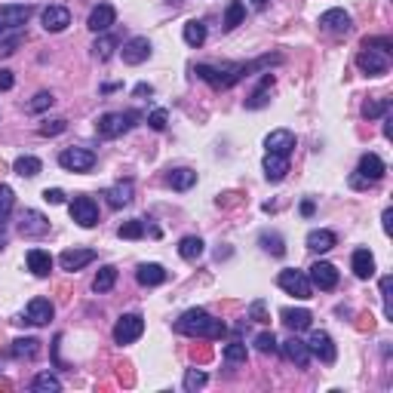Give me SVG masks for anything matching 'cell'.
<instances>
[{
    "label": "cell",
    "mask_w": 393,
    "mask_h": 393,
    "mask_svg": "<svg viewBox=\"0 0 393 393\" xmlns=\"http://www.w3.org/2000/svg\"><path fill=\"white\" fill-rule=\"evenodd\" d=\"M283 62V55H261V59H255V62H234V65H197L194 68V74L200 77V80H206L209 87H216V89H231L234 83H240L243 77H249L252 71H261V68H270V65H280Z\"/></svg>",
    "instance_id": "1"
},
{
    "label": "cell",
    "mask_w": 393,
    "mask_h": 393,
    "mask_svg": "<svg viewBox=\"0 0 393 393\" xmlns=\"http://www.w3.org/2000/svg\"><path fill=\"white\" fill-rule=\"evenodd\" d=\"M175 332L178 335H188V338H206V341H218L227 335V326L216 320L209 311H203V307H191V311H184L182 317L175 320Z\"/></svg>",
    "instance_id": "2"
},
{
    "label": "cell",
    "mask_w": 393,
    "mask_h": 393,
    "mask_svg": "<svg viewBox=\"0 0 393 393\" xmlns=\"http://www.w3.org/2000/svg\"><path fill=\"white\" fill-rule=\"evenodd\" d=\"M139 120H141L139 111H108L96 120V132L102 135V139H117V135L130 132Z\"/></svg>",
    "instance_id": "3"
},
{
    "label": "cell",
    "mask_w": 393,
    "mask_h": 393,
    "mask_svg": "<svg viewBox=\"0 0 393 393\" xmlns=\"http://www.w3.org/2000/svg\"><path fill=\"white\" fill-rule=\"evenodd\" d=\"M387 173V166H384V160L378 154H363L360 157V166H356V173L350 175V188H372V184H378Z\"/></svg>",
    "instance_id": "4"
},
{
    "label": "cell",
    "mask_w": 393,
    "mask_h": 393,
    "mask_svg": "<svg viewBox=\"0 0 393 393\" xmlns=\"http://www.w3.org/2000/svg\"><path fill=\"white\" fill-rule=\"evenodd\" d=\"M145 332V317L141 313H123V317L114 323V344L126 347V344H135Z\"/></svg>",
    "instance_id": "5"
},
{
    "label": "cell",
    "mask_w": 393,
    "mask_h": 393,
    "mask_svg": "<svg viewBox=\"0 0 393 393\" xmlns=\"http://www.w3.org/2000/svg\"><path fill=\"white\" fill-rule=\"evenodd\" d=\"M34 6L31 3H6L0 6V37L10 31H16V28H25V22L31 19Z\"/></svg>",
    "instance_id": "6"
},
{
    "label": "cell",
    "mask_w": 393,
    "mask_h": 393,
    "mask_svg": "<svg viewBox=\"0 0 393 393\" xmlns=\"http://www.w3.org/2000/svg\"><path fill=\"white\" fill-rule=\"evenodd\" d=\"M277 283H280V289H283V292H289V295L302 298V302L313 295V286H311V280H307V274H302V270H295V268L280 270Z\"/></svg>",
    "instance_id": "7"
},
{
    "label": "cell",
    "mask_w": 393,
    "mask_h": 393,
    "mask_svg": "<svg viewBox=\"0 0 393 393\" xmlns=\"http://www.w3.org/2000/svg\"><path fill=\"white\" fill-rule=\"evenodd\" d=\"M59 166L68 169V173H92L96 154L87 151V148H65V151L59 154Z\"/></svg>",
    "instance_id": "8"
},
{
    "label": "cell",
    "mask_w": 393,
    "mask_h": 393,
    "mask_svg": "<svg viewBox=\"0 0 393 393\" xmlns=\"http://www.w3.org/2000/svg\"><path fill=\"white\" fill-rule=\"evenodd\" d=\"M356 68L366 77H384L390 71V55L378 53V49H363V53L356 55Z\"/></svg>",
    "instance_id": "9"
},
{
    "label": "cell",
    "mask_w": 393,
    "mask_h": 393,
    "mask_svg": "<svg viewBox=\"0 0 393 393\" xmlns=\"http://www.w3.org/2000/svg\"><path fill=\"white\" fill-rule=\"evenodd\" d=\"M71 221H77L80 227H96L98 225V206L92 197H74L68 206Z\"/></svg>",
    "instance_id": "10"
},
{
    "label": "cell",
    "mask_w": 393,
    "mask_h": 393,
    "mask_svg": "<svg viewBox=\"0 0 393 393\" xmlns=\"http://www.w3.org/2000/svg\"><path fill=\"white\" fill-rule=\"evenodd\" d=\"M307 350H311V356H317L320 363H335V356H338V347H335V341L329 338V332L323 329H317V332H311V338H307Z\"/></svg>",
    "instance_id": "11"
},
{
    "label": "cell",
    "mask_w": 393,
    "mask_h": 393,
    "mask_svg": "<svg viewBox=\"0 0 393 393\" xmlns=\"http://www.w3.org/2000/svg\"><path fill=\"white\" fill-rule=\"evenodd\" d=\"M307 280H311V286H317L320 292H332L335 286H338V270H335V264H329V261H317V264H311V270H307Z\"/></svg>",
    "instance_id": "12"
},
{
    "label": "cell",
    "mask_w": 393,
    "mask_h": 393,
    "mask_svg": "<svg viewBox=\"0 0 393 393\" xmlns=\"http://www.w3.org/2000/svg\"><path fill=\"white\" fill-rule=\"evenodd\" d=\"M280 353H283L289 363H295V369H307V363H311V350H307V341L298 338V332L292 335V338L283 341V344H280Z\"/></svg>",
    "instance_id": "13"
},
{
    "label": "cell",
    "mask_w": 393,
    "mask_h": 393,
    "mask_svg": "<svg viewBox=\"0 0 393 393\" xmlns=\"http://www.w3.org/2000/svg\"><path fill=\"white\" fill-rule=\"evenodd\" d=\"M19 234L22 237H44V234H49V218L37 209H25L22 221H19Z\"/></svg>",
    "instance_id": "14"
},
{
    "label": "cell",
    "mask_w": 393,
    "mask_h": 393,
    "mask_svg": "<svg viewBox=\"0 0 393 393\" xmlns=\"http://www.w3.org/2000/svg\"><path fill=\"white\" fill-rule=\"evenodd\" d=\"M92 261H96V249H65L59 255V268L68 270V274H77V270L87 268Z\"/></svg>",
    "instance_id": "15"
},
{
    "label": "cell",
    "mask_w": 393,
    "mask_h": 393,
    "mask_svg": "<svg viewBox=\"0 0 393 393\" xmlns=\"http://www.w3.org/2000/svg\"><path fill=\"white\" fill-rule=\"evenodd\" d=\"M120 53H123L126 65H141V62L151 59V40H148V37H130Z\"/></svg>",
    "instance_id": "16"
},
{
    "label": "cell",
    "mask_w": 393,
    "mask_h": 393,
    "mask_svg": "<svg viewBox=\"0 0 393 393\" xmlns=\"http://www.w3.org/2000/svg\"><path fill=\"white\" fill-rule=\"evenodd\" d=\"M264 148H268V154L289 157L292 151H295V132H289V130H274V132H268V139H264Z\"/></svg>",
    "instance_id": "17"
},
{
    "label": "cell",
    "mask_w": 393,
    "mask_h": 393,
    "mask_svg": "<svg viewBox=\"0 0 393 393\" xmlns=\"http://www.w3.org/2000/svg\"><path fill=\"white\" fill-rule=\"evenodd\" d=\"M53 313H55V307L49 298H31V302H28V311H25V320L31 326H46L49 320H53Z\"/></svg>",
    "instance_id": "18"
},
{
    "label": "cell",
    "mask_w": 393,
    "mask_h": 393,
    "mask_svg": "<svg viewBox=\"0 0 393 393\" xmlns=\"http://www.w3.org/2000/svg\"><path fill=\"white\" fill-rule=\"evenodd\" d=\"M114 19H117V10H114L111 3H98L96 10L89 12L87 25H89V31H96V34H105V31H108V28L114 25Z\"/></svg>",
    "instance_id": "19"
},
{
    "label": "cell",
    "mask_w": 393,
    "mask_h": 393,
    "mask_svg": "<svg viewBox=\"0 0 393 393\" xmlns=\"http://www.w3.org/2000/svg\"><path fill=\"white\" fill-rule=\"evenodd\" d=\"M71 25V10L68 6H46L44 10V28L49 34H59V31H65V28Z\"/></svg>",
    "instance_id": "20"
},
{
    "label": "cell",
    "mask_w": 393,
    "mask_h": 393,
    "mask_svg": "<svg viewBox=\"0 0 393 393\" xmlns=\"http://www.w3.org/2000/svg\"><path fill=\"white\" fill-rule=\"evenodd\" d=\"M320 28L332 34H347L350 31V12L347 10H326L320 16Z\"/></svg>",
    "instance_id": "21"
},
{
    "label": "cell",
    "mask_w": 393,
    "mask_h": 393,
    "mask_svg": "<svg viewBox=\"0 0 393 393\" xmlns=\"http://www.w3.org/2000/svg\"><path fill=\"white\" fill-rule=\"evenodd\" d=\"M166 268L163 264H157V261H148V264H139V270H135V280H139V286H160V283H166Z\"/></svg>",
    "instance_id": "22"
},
{
    "label": "cell",
    "mask_w": 393,
    "mask_h": 393,
    "mask_svg": "<svg viewBox=\"0 0 393 393\" xmlns=\"http://www.w3.org/2000/svg\"><path fill=\"white\" fill-rule=\"evenodd\" d=\"M274 83H277V80H274V74L268 71V74L261 77L259 87L252 89V96L246 98V108H249V111H259V108H264V105L270 102V89H274Z\"/></svg>",
    "instance_id": "23"
},
{
    "label": "cell",
    "mask_w": 393,
    "mask_h": 393,
    "mask_svg": "<svg viewBox=\"0 0 393 393\" xmlns=\"http://www.w3.org/2000/svg\"><path fill=\"white\" fill-rule=\"evenodd\" d=\"M289 175V157H280V154H264V178L268 182H283Z\"/></svg>",
    "instance_id": "24"
},
{
    "label": "cell",
    "mask_w": 393,
    "mask_h": 393,
    "mask_svg": "<svg viewBox=\"0 0 393 393\" xmlns=\"http://www.w3.org/2000/svg\"><path fill=\"white\" fill-rule=\"evenodd\" d=\"M350 268H353L356 280H369V277H375V255L369 249H356L353 259H350Z\"/></svg>",
    "instance_id": "25"
},
{
    "label": "cell",
    "mask_w": 393,
    "mask_h": 393,
    "mask_svg": "<svg viewBox=\"0 0 393 393\" xmlns=\"http://www.w3.org/2000/svg\"><path fill=\"white\" fill-rule=\"evenodd\" d=\"M280 317H283V323L292 329V332H304V329H311L313 323V317H311V311H304V307H283L280 311Z\"/></svg>",
    "instance_id": "26"
},
{
    "label": "cell",
    "mask_w": 393,
    "mask_h": 393,
    "mask_svg": "<svg viewBox=\"0 0 393 393\" xmlns=\"http://www.w3.org/2000/svg\"><path fill=\"white\" fill-rule=\"evenodd\" d=\"M28 270L34 277H49L53 270V255L44 252V249H28Z\"/></svg>",
    "instance_id": "27"
},
{
    "label": "cell",
    "mask_w": 393,
    "mask_h": 393,
    "mask_svg": "<svg viewBox=\"0 0 393 393\" xmlns=\"http://www.w3.org/2000/svg\"><path fill=\"white\" fill-rule=\"evenodd\" d=\"M166 184L173 191H191L197 184V173H194V169H188V166L169 169V173H166Z\"/></svg>",
    "instance_id": "28"
},
{
    "label": "cell",
    "mask_w": 393,
    "mask_h": 393,
    "mask_svg": "<svg viewBox=\"0 0 393 393\" xmlns=\"http://www.w3.org/2000/svg\"><path fill=\"white\" fill-rule=\"evenodd\" d=\"M304 243H307V249H311V252H329V249L338 243V237H335L332 231H326V227H317V231L307 234Z\"/></svg>",
    "instance_id": "29"
},
{
    "label": "cell",
    "mask_w": 393,
    "mask_h": 393,
    "mask_svg": "<svg viewBox=\"0 0 393 393\" xmlns=\"http://www.w3.org/2000/svg\"><path fill=\"white\" fill-rule=\"evenodd\" d=\"M105 197H108V206H111V209H123V206L132 203V182L126 178V182L114 184V188H111Z\"/></svg>",
    "instance_id": "30"
},
{
    "label": "cell",
    "mask_w": 393,
    "mask_h": 393,
    "mask_svg": "<svg viewBox=\"0 0 393 393\" xmlns=\"http://www.w3.org/2000/svg\"><path fill=\"white\" fill-rule=\"evenodd\" d=\"M114 283H117V268H114V264H105L96 274V280H92V289H96L98 295H105V292L114 289Z\"/></svg>",
    "instance_id": "31"
},
{
    "label": "cell",
    "mask_w": 393,
    "mask_h": 393,
    "mask_svg": "<svg viewBox=\"0 0 393 393\" xmlns=\"http://www.w3.org/2000/svg\"><path fill=\"white\" fill-rule=\"evenodd\" d=\"M37 353H40L37 338H16L12 341V356H16V360H34Z\"/></svg>",
    "instance_id": "32"
},
{
    "label": "cell",
    "mask_w": 393,
    "mask_h": 393,
    "mask_svg": "<svg viewBox=\"0 0 393 393\" xmlns=\"http://www.w3.org/2000/svg\"><path fill=\"white\" fill-rule=\"evenodd\" d=\"M117 46H120V37H114V34H102V37L92 44V55H96V59H102V62H108Z\"/></svg>",
    "instance_id": "33"
},
{
    "label": "cell",
    "mask_w": 393,
    "mask_h": 393,
    "mask_svg": "<svg viewBox=\"0 0 393 393\" xmlns=\"http://www.w3.org/2000/svg\"><path fill=\"white\" fill-rule=\"evenodd\" d=\"M243 19H246V3L243 0H231L225 10V31H234L237 25H243Z\"/></svg>",
    "instance_id": "34"
},
{
    "label": "cell",
    "mask_w": 393,
    "mask_h": 393,
    "mask_svg": "<svg viewBox=\"0 0 393 393\" xmlns=\"http://www.w3.org/2000/svg\"><path fill=\"white\" fill-rule=\"evenodd\" d=\"M12 169H16L22 178H34V175H40V169H44V163L37 160V157H31V154H22L16 163H12Z\"/></svg>",
    "instance_id": "35"
},
{
    "label": "cell",
    "mask_w": 393,
    "mask_h": 393,
    "mask_svg": "<svg viewBox=\"0 0 393 393\" xmlns=\"http://www.w3.org/2000/svg\"><path fill=\"white\" fill-rule=\"evenodd\" d=\"M203 246L206 243L200 237H182V243H178V255H182L184 261H197L200 255H203Z\"/></svg>",
    "instance_id": "36"
},
{
    "label": "cell",
    "mask_w": 393,
    "mask_h": 393,
    "mask_svg": "<svg viewBox=\"0 0 393 393\" xmlns=\"http://www.w3.org/2000/svg\"><path fill=\"white\" fill-rule=\"evenodd\" d=\"M184 44L188 46H203L206 44V25L203 22H197V19H191L188 25H184Z\"/></svg>",
    "instance_id": "37"
},
{
    "label": "cell",
    "mask_w": 393,
    "mask_h": 393,
    "mask_svg": "<svg viewBox=\"0 0 393 393\" xmlns=\"http://www.w3.org/2000/svg\"><path fill=\"white\" fill-rule=\"evenodd\" d=\"M259 243H261V249L264 252H270V255H286V243H283V237L280 234H270V231H261L259 234Z\"/></svg>",
    "instance_id": "38"
},
{
    "label": "cell",
    "mask_w": 393,
    "mask_h": 393,
    "mask_svg": "<svg viewBox=\"0 0 393 393\" xmlns=\"http://www.w3.org/2000/svg\"><path fill=\"white\" fill-rule=\"evenodd\" d=\"M31 390L34 393H59L62 390V381L55 375H49V372H40V375L31 381Z\"/></svg>",
    "instance_id": "39"
},
{
    "label": "cell",
    "mask_w": 393,
    "mask_h": 393,
    "mask_svg": "<svg viewBox=\"0 0 393 393\" xmlns=\"http://www.w3.org/2000/svg\"><path fill=\"white\" fill-rule=\"evenodd\" d=\"M145 231H148L145 221H141V218H132V221H123V225L117 227V237H120V240H141V237H145Z\"/></svg>",
    "instance_id": "40"
},
{
    "label": "cell",
    "mask_w": 393,
    "mask_h": 393,
    "mask_svg": "<svg viewBox=\"0 0 393 393\" xmlns=\"http://www.w3.org/2000/svg\"><path fill=\"white\" fill-rule=\"evenodd\" d=\"M22 40H25V28H16V31L3 34V37H0V55H12L22 46Z\"/></svg>",
    "instance_id": "41"
},
{
    "label": "cell",
    "mask_w": 393,
    "mask_h": 393,
    "mask_svg": "<svg viewBox=\"0 0 393 393\" xmlns=\"http://www.w3.org/2000/svg\"><path fill=\"white\" fill-rule=\"evenodd\" d=\"M390 108H393L390 98H375V102H366V105H363V117H366V120L384 117V114H390Z\"/></svg>",
    "instance_id": "42"
},
{
    "label": "cell",
    "mask_w": 393,
    "mask_h": 393,
    "mask_svg": "<svg viewBox=\"0 0 393 393\" xmlns=\"http://www.w3.org/2000/svg\"><path fill=\"white\" fill-rule=\"evenodd\" d=\"M12 206H16V194H12V188L10 184H0V225H6Z\"/></svg>",
    "instance_id": "43"
},
{
    "label": "cell",
    "mask_w": 393,
    "mask_h": 393,
    "mask_svg": "<svg viewBox=\"0 0 393 393\" xmlns=\"http://www.w3.org/2000/svg\"><path fill=\"white\" fill-rule=\"evenodd\" d=\"M206 381H209V375H206L203 369H188V372H184V390H188V393L206 387Z\"/></svg>",
    "instance_id": "44"
},
{
    "label": "cell",
    "mask_w": 393,
    "mask_h": 393,
    "mask_svg": "<svg viewBox=\"0 0 393 393\" xmlns=\"http://www.w3.org/2000/svg\"><path fill=\"white\" fill-rule=\"evenodd\" d=\"M246 356H249V350L243 341H231V344H225V360L227 363H246Z\"/></svg>",
    "instance_id": "45"
},
{
    "label": "cell",
    "mask_w": 393,
    "mask_h": 393,
    "mask_svg": "<svg viewBox=\"0 0 393 393\" xmlns=\"http://www.w3.org/2000/svg\"><path fill=\"white\" fill-rule=\"evenodd\" d=\"M68 130V120H46V123H40L37 126V132L40 135H44V139H53V135H62V132H65Z\"/></svg>",
    "instance_id": "46"
},
{
    "label": "cell",
    "mask_w": 393,
    "mask_h": 393,
    "mask_svg": "<svg viewBox=\"0 0 393 393\" xmlns=\"http://www.w3.org/2000/svg\"><path fill=\"white\" fill-rule=\"evenodd\" d=\"M53 92H37V96L31 98V102H28V111L31 114H40V111H46V108H53Z\"/></svg>",
    "instance_id": "47"
},
{
    "label": "cell",
    "mask_w": 393,
    "mask_h": 393,
    "mask_svg": "<svg viewBox=\"0 0 393 393\" xmlns=\"http://www.w3.org/2000/svg\"><path fill=\"white\" fill-rule=\"evenodd\" d=\"M166 123H169V114H166V108H154L151 114H148V126H151V130L163 132V130H166Z\"/></svg>",
    "instance_id": "48"
},
{
    "label": "cell",
    "mask_w": 393,
    "mask_h": 393,
    "mask_svg": "<svg viewBox=\"0 0 393 393\" xmlns=\"http://www.w3.org/2000/svg\"><path fill=\"white\" fill-rule=\"evenodd\" d=\"M255 347H259L261 353H277V350H280V344H277V338H274V332H261L259 338H255Z\"/></svg>",
    "instance_id": "49"
},
{
    "label": "cell",
    "mask_w": 393,
    "mask_h": 393,
    "mask_svg": "<svg viewBox=\"0 0 393 393\" xmlns=\"http://www.w3.org/2000/svg\"><path fill=\"white\" fill-rule=\"evenodd\" d=\"M363 49H378V53H387L390 55L393 40L390 37H366V40H363Z\"/></svg>",
    "instance_id": "50"
},
{
    "label": "cell",
    "mask_w": 393,
    "mask_h": 393,
    "mask_svg": "<svg viewBox=\"0 0 393 393\" xmlns=\"http://www.w3.org/2000/svg\"><path fill=\"white\" fill-rule=\"evenodd\" d=\"M249 320H255V323H268V307H264L261 298L259 302H252V307H249Z\"/></svg>",
    "instance_id": "51"
},
{
    "label": "cell",
    "mask_w": 393,
    "mask_h": 393,
    "mask_svg": "<svg viewBox=\"0 0 393 393\" xmlns=\"http://www.w3.org/2000/svg\"><path fill=\"white\" fill-rule=\"evenodd\" d=\"M381 298H384V317H393L390 311V277H381Z\"/></svg>",
    "instance_id": "52"
},
{
    "label": "cell",
    "mask_w": 393,
    "mask_h": 393,
    "mask_svg": "<svg viewBox=\"0 0 393 393\" xmlns=\"http://www.w3.org/2000/svg\"><path fill=\"white\" fill-rule=\"evenodd\" d=\"M44 200H46V203H53V206H62V203H65V191H62V188H46Z\"/></svg>",
    "instance_id": "53"
},
{
    "label": "cell",
    "mask_w": 393,
    "mask_h": 393,
    "mask_svg": "<svg viewBox=\"0 0 393 393\" xmlns=\"http://www.w3.org/2000/svg\"><path fill=\"white\" fill-rule=\"evenodd\" d=\"M16 87V77H12V71H6V68H0V92H6V89H12Z\"/></svg>",
    "instance_id": "54"
},
{
    "label": "cell",
    "mask_w": 393,
    "mask_h": 393,
    "mask_svg": "<svg viewBox=\"0 0 393 393\" xmlns=\"http://www.w3.org/2000/svg\"><path fill=\"white\" fill-rule=\"evenodd\" d=\"M384 139H393V120H390V114H384Z\"/></svg>",
    "instance_id": "55"
},
{
    "label": "cell",
    "mask_w": 393,
    "mask_h": 393,
    "mask_svg": "<svg viewBox=\"0 0 393 393\" xmlns=\"http://www.w3.org/2000/svg\"><path fill=\"white\" fill-rule=\"evenodd\" d=\"M151 92H154L151 83H139V87H135V96H151Z\"/></svg>",
    "instance_id": "56"
},
{
    "label": "cell",
    "mask_w": 393,
    "mask_h": 393,
    "mask_svg": "<svg viewBox=\"0 0 393 393\" xmlns=\"http://www.w3.org/2000/svg\"><path fill=\"white\" fill-rule=\"evenodd\" d=\"M313 209H317V206H313V200H304V203H302V216L311 218V216H313Z\"/></svg>",
    "instance_id": "57"
},
{
    "label": "cell",
    "mask_w": 393,
    "mask_h": 393,
    "mask_svg": "<svg viewBox=\"0 0 393 393\" xmlns=\"http://www.w3.org/2000/svg\"><path fill=\"white\" fill-rule=\"evenodd\" d=\"M390 218H393V209H384V216H381V221H384V234H390Z\"/></svg>",
    "instance_id": "58"
},
{
    "label": "cell",
    "mask_w": 393,
    "mask_h": 393,
    "mask_svg": "<svg viewBox=\"0 0 393 393\" xmlns=\"http://www.w3.org/2000/svg\"><path fill=\"white\" fill-rule=\"evenodd\" d=\"M252 6H255V10H264V6H268V0H252Z\"/></svg>",
    "instance_id": "59"
},
{
    "label": "cell",
    "mask_w": 393,
    "mask_h": 393,
    "mask_svg": "<svg viewBox=\"0 0 393 393\" xmlns=\"http://www.w3.org/2000/svg\"><path fill=\"white\" fill-rule=\"evenodd\" d=\"M6 246V234H3V225H0V249Z\"/></svg>",
    "instance_id": "60"
}]
</instances>
